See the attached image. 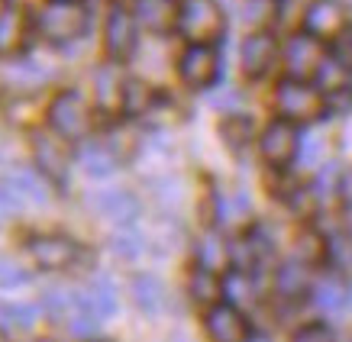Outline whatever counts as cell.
I'll return each mask as SVG.
<instances>
[{
    "instance_id": "obj_1",
    "label": "cell",
    "mask_w": 352,
    "mask_h": 342,
    "mask_svg": "<svg viewBox=\"0 0 352 342\" xmlns=\"http://www.w3.org/2000/svg\"><path fill=\"white\" fill-rule=\"evenodd\" d=\"M36 26L49 43H72L87 30V10L78 0H49L36 16Z\"/></svg>"
},
{
    "instance_id": "obj_2",
    "label": "cell",
    "mask_w": 352,
    "mask_h": 342,
    "mask_svg": "<svg viewBox=\"0 0 352 342\" xmlns=\"http://www.w3.org/2000/svg\"><path fill=\"white\" fill-rule=\"evenodd\" d=\"M275 107L288 123H310L323 113V94L300 78H285L275 91Z\"/></svg>"
},
{
    "instance_id": "obj_3",
    "label": "cell",
    "mask_w": 352,
    "mask_h": 342,
    "mask_svg": "<svg viewBox=\"0 0 352 342\" xmlns=\"http://www.w3.org/2000/svg\"><path fill=\"white\" fill-rule=\"evenodd\" d=\"M26 203H45V184L30 168L0 165V220L16 214Z\"/></svg>"
},
{
    "instance_id": "obj_4",
    "label": "cell",
    "mask_w": 352,
    "mask_h": 342,
    "mask_svg": "<svg viewBox=\"0 0 352 342\" xmlns=\"http://www.w3.org/2000/svg\"><path fill=\"white\" fill-rule=\"evenodd\" d=\"M49 126L62 139H85L91 129V110L78 91H62L49 104Z\"/></svg>"
},
{
    "instance_id": "obj_5",
    "label": "cell",
    "mask_w": 352,
    "mask_h": 342,
    "mask_svg": "<svg viewBox=\"0 0 352 342\" xmlns=\"http://www.w3.org/2000/svg\"><path fill=\"white\" fill-rule=\"evenodd\" d=\"M175 26L191 39V43L210 45L223 32V10L217 7L214 0H184Z\"/></svg>"
},
{
    "instance_id": "obj_6",
    "label": "cell",
    "mask_w": 352,
    "mask_h": 342,
    "mask_svg": "<svg viewBox=\"0 0 352 342\" xmlns=\"http://www.w3.org/2000/svg\"><path fill=\"white\" fill-rule=\"evenodd\" d=\"M139 32H136V16L129 7L113 3L104 23V49H107L110 62H129L136 52Z\"/></svg>"
},
{
    "instance_id": "obj_7",
    "label": "cell",
    "mask_w": 352,
    "mask_h": 342,
    "mask_svg": "<svg viewBox=\"0 0 352 342\" xmlns=\"http://www.w3.org/2000/svg\"><path fill=\"white\" fill-rule=\"evenodd\" d=\"M178 75L194 91L210 87L217 81V75H220V55H217V49L204 43H191V49H184L182 62H178Z\"/></svg>"
},
{
    "instance_id": "obj_8",
    "label": "cell",
    "mask_w": 352,
    "mask_h": 342,
    "mask_svg": "<svg viewBox=\"0 0 352 342\" xmlns=\"http://www.w3.org/2000/svg\"><path fill=\"white\" fill-rule=\"evenodd\" d=\"M298 146H300L298 129H294V123H288V119H275V123H268L265 133H262V139H258L262 159H265L268 165H275V168L291 165L294 155H298Z\"/></svg>"
},
{
    "instance_id": "obj_9",
    "label": "cell",
    "mask_w": 352,
    "mask_h": 342,
    "mask_svg": "<svg viewBox=\"0 0 352 342\" xmlns=\"http://www.w3.org/2000/svg\"><path fill=\"white\" fill-rule=\"evenodd\" d=\"M346 23H349V13L340 0H310L307 10H304V32L314 39L342 36Z\"/></svg>"
},
{
    "instance_id": "obj_10",
    "label": "cell",
    "mask_w": 352,
    "mask_h": 342,
    "mask_svg": "<svg viewBox=\"0 0 352 342\" xmlns=\"http://www.w3.org/2000/svg\"><path fill=\"white\" fill-rule=\"evenodd\" d=\"M30 258L39 268H49V271H58V268H68L78 262V242H72L68 236H36L30 239Z\"/></svg>"
},
{
    "instance_id": "obj_11",
    "label": "cell",
    "mask_w": 352,
    "mask_h": 342,
    "mask_svg": "<svg viewBox=\"0 0 352 342\" xmlns=\"http://www.w3.org/2000/svg\"><path fill=\"white\" fill-rule=\"evenodd\" d=\"M32 155H36V165L45 178H52V181L68 178V152H65L62 136L45 133V129L32 133Z\"/></svg>"
},
{
    "instance_id": "obj_12",
    "label": "cell",
    "mask_w": 352,
    "mask_h": 342,
    "mask_svg": "<svg viewBox=\"0 0 352 342\" xmlns=\"http://www.w3.org/2000/svg\"><path fill=\"white\" fill-rule=\"evenodd\" d=\"M207 336L210 342H249L245 317L233 304H214L207 310Z\"/></svg>"
},
{
    "instance_id": "obj_13",
    "label": "cell",
    "mask_w": 352,
    "mask_h": 342,
    "mask_svg": "<svg viewBox=\"0 0 352 342\" xmlns=\"http://www.w3.org/2000/svg\"><path fill=\"white\" fill-rule=\"evenodd\" d=\"M320 58H323L320 39H314V36H307V32L291 36V43L285 45V62H288V71L294 78H300V81L317 71Z\"/></svg>"
},
{
    "instance_id": "obj_14",
    "label": "cell",
    "mask_w": 352,
    "mask_h": 342,
    "mask_svg": "<svg viewBox=\"0 0 352 342\" xmlns=\"http://www.w3.org/2000/svg\"><path fill=\"white\" fill-rule=\"evenodd\" d=\"M275 36L272 32H252L243 43V75L245 78H262L275 62Z\"/></svg>"
},
{
    "instance_id": "obj_15",
    "label": "cell",
    "mask_w": 352,
    "mask_h": 342,
    "mask_svg": "<svg viewBox=\"0 0 352 342\" xmlns=\"http://www.w3.org/2000/svg\"><path fill=\"white\" fill-rule=\"evenodd\" d=\"M26 10H23L20 3H13L7 0L3 7H0V55H16L26 45Z\"/></svg>"
},
{
    "instance_id": "obj_16",
    "label": "cell",
    "mask_w": 352,
    "mask_h": 342,
    "mask_svg": "<svg viewBox=\"0 0 352 342\" xmlns=\"http://www.w3.org/2000/svg\"><path fill=\"white\" fill-rule=\"evenodd\" d=\"M133 16L152 32H168L178 20V7H175V0H136Z\"/></svg>"
},
{
    "instance_id": "obj_17",
    "label": "cell",
    "mask_w": 352,
    "mask_h": 342,
    "mask_svg": "<svg viewBox=\"0 0 352 342\" xmlns=\"http://www.w3.org/2000/svg\"><path fill=\"white\" fill-rule=\"evenodd\" d=\"M314 78H317V91L320 94H340V91L349 87V65L342 62L340 55H323Z\"/></svg>"
},
{
    "instance_id": "obj_18",
    "label": "cell",
    "mask_w": 352,
    "mask_h": 342,
    "mask_svg": "<svg viewBox=\"0 0 352 342\" xmlns=\"http://www.w3.org/2000/svg\"><path fill=\"white\" fill-rule=\"evenodd\" d=\"M152 104H155V91H152L146 81H126V84L120 87V107L126 110L129 117H142V113H149Z\"/></svg>"
},
{
    "instance_id": "obj_19",
    "label": "cell",
    "mask_w": 352,
    "mask_h": 342,
    "mask_svg": "<svg viewBox=\"0 0 352 342\" xmlns=\"http://www.w3.org/2000/svg\"><path fill=\"white\" fill-rule=\"evenodd\" d=\"M220 294H223V288H220V281H217V275L210 271V268H194L191 275V297L201 304V307H214L217 300H220Z\"/></svg>"
},
{
    "instance_id": "obj_20",
    "label": "cell",
    "mask_w": 352,
    "mask_h": 342,
    "mask_svg": "<svg viewBox=\"0 0 352 342\" xmlns=\"http://www.w3.org/2000/svg\"><path fill=\"white\" fill-rule=\"evenodd\" d=\"M97 207H100V214L110 216V220H133L136 216V197L126 191H110L104 197H97Z\"/></svg>"
},
{
    "instance_id": "obj_21",
    "label": "cell",
    "mask_w": 352,
    "mask_h": 342,
    "mask_svg": "<svg viewBox=\"0 0 352 342\" xmlns=\"http://www.w3.org/2000/svg\"><path fill=\"white\" fill-rule=\"evenodd\" d=\"M81 297L87 300V307H91L100 320L117 310V294H113V288H110L107 281H94V284H87V288L81 290Z\"/></svg>"
},
{
    "instance_id": "obj_22",
    "label": "cell",
    "mask_w": 352,
    "mask_h": 342,
    "mask_svg": "<svg viewBox=\"0 0 352 342\" xmlns=\"http://www.w3.org/2000/svg\"><path fill=\"white\" fill-rule=\"evenodd\" d=\"M278 294L281 297H298V294H304L307 290V271H304V265H298V262H288V265L278 268Z\"/></svg>"
},
{
    "instance_id": "obj_23",
    "label": "cell",
    "mask_w": 352,
    "mask_h": 342,
    "mask_svg": "<svg viewBox=\"0 0 352 342\" xmlns=\"http://www.w3.org/2000/svg\"><path fill=\"white\" fill-rule=\"evenodd\" d=\"M327 258H330L336 268H352V233H346V229H333L327 239Z\"/></svg>"
},
{
    "instance_id": "obj_24",
    "label": "cell",
    "mask_w": 352,
    "mask_h": 342,
    "mask_svg": "<svg viewBox=\"0 0 352 342\" xmlns=\"http://www.w3.org/2000/svg\"><path fill=\"white\" fill-rule=\"evenodd\" d=\"M220 136H223V142L230 146V149H245V142L252 139V119L245 117H226L223 123H220Z\"/></svg>"
},
{
    "instance_id": "obj_25",
    "label": "cell",
    "mask_w": 352,
    "mask_h": 342,
    "mask_svg": "<svg viewBox=\"0 0 352 342\" xmlns=\"http://www.w3.org/2000/svg\"><path fill=\"white\" fill-rule=\"evenodd\" d=\"M81 165H85L87 174H107V171H113V165H117V152L107 149V146H85Z\"/></svg>"
},
{
    "instance_id": "obj_26",
    "label": "cell",
    "mask_w": 352,
    "mask_h": 342,
    "mask_svg": "<svg viewBox=\"0 0 352 342\" xmlns=\"http://www.w3.org/2000/svg\"><path fill=\"white\" fill-rule=\"evenodd\" d=\"M314 300H317V307H320V310H327V313L340 310L342 304H346V284H342L340 278H323L320 284H317Z\"/></svg>"
},
{
    "instance_id": "obj_27",
    "label": "cell",
    "mask_w": 352,
    "mask_h": 342,
    "mask_svg": "<svg viewBox=\"0 0 352 342\" xmlns=\"http://www.w3.org/2000/svg\"><path fill=\"white\" fill-rule=\"evenodd\" d=\"M0 323L10 330H30L36 323V307L30 304H3L0 307Z\"/></svg>"
},
{
    "instance_id": "obj_28",
    "label": "cell",
    "mask_w": 352,
    "mask_h": 342,
    "mask_svg": "<svg viewBox=\"0 0 352 342\" xmlns=\"http://www.w3.org/2000/svg\"><path fill=\"white\" fill-rule=\"evenodd\" d=\"M220 288L226 290V297L233 300V304H249L252 300V284L245 281L243 271H236V275H230V278L220 284Z\"/></svg>"
},
{
    "instance_id": "obj_29",
    "label": "cell",
    "mask_w": 352,
    "mask_h": 342,
    "mask_svg": "<svg viewBox=\"0 0 352 342\" xmlns=\"http://www.w3.org/2000/svg\"><path fill=\"white\" fill-rule=\"evenodd\" d=\"M97 100H100V107H110L117 100V75L110 68L97 71Z\"/></svg>"
},
{
    "instance_id": "obj_30",
    "label": "cell",
    "mask_w": 352,
    "mask_h": 342,
    "mask_svg": "<svg viewBox=\"0 0 352 342\" xmlns=\"http://www.w3.org/2000/svg\"><path fill=\"white\" fill-rule=\"evenodd\" d=\"M298 155H300V165H304V168H314L323 155V139L320 136H307V139H304V149L298 146Z\"/></svg>"
},
{
    "instance_id": "obj_31",
    "label": "cell",
    "mask_w": 352,
    "mask_h": 342,
    "mask_svg": "<svg viewBox=\"0 0 352 342\" xmlns=\"http://www.w3.org/2000/svg\"><path fill=\"white\" fill-rule=\"evenodd\" d=\"M291 342H333V332L323 326V323H310L304 330L294 332V339Z\"/></svg>"
},
{
    "instance_id": "obj_32",
    "label": "cell",
    "mask_w": 352,
    "mask_h": 342,
    "mask_svg": "<svg viewBox=\"0 0 352 342\" xmlns=\"http://www.w3.org/2000/svg\"><path fill=\"white\" fill-rule=\"evenodd\" d=\"M23 281H26V271H20L13 262H3V258H0V284L10 288V284H23Z\"/></svg>"
},
{
    "instance_id": "obj_33",
    "label": "cell",
    "mask_w": 352,
    "mask_h": 342,
    "mask_svg": "<svg viewBox=\"0 0 352 342\" xmlns=\"http://www.w3.org/2000/svg\"><path fill=\"white\" fill-rule=\"evenodd\" d=\"M340 191H342V201H346V207H352V168L346 171V174H342Z\"/></svg>"
},
{
    "instance_id": "obj_34",
    "label": "cell",
    "mask_w": 352,
    "mask_h": 342,
    "mask_svg": "<svg viewBox=\"0 0 352 342\" xmlns=\"http://www.w3.org/2000/svg\"><path fill=\"white\" fill-rule=\"evenodd\" d=\"M32 342H52V339H32Z\"/></svg>"
},
{
    "instance_id": "obj_35",
    "label": "cell",
    "mask_w": 352,
    "mask_h": 342,
    "mask_svg": "<svg viewBox=\"0 0 352 342\" xmlns=\"http://www.w3.org/2000/svg\"><path fill=\"white\" fill-rule=\"evenodd\" d=\"M0 342H7V336H3V332H0Z\"/></svg>"
},
{
    "instance_id": "obj_36",
    "label": "cell",
    "mask_w": 352,
    "mask_h": 342,
    "mask_svg": "<svg viewBox=\"0 0 352 342\" xmlns=\"http://www.w3.org/2000/svg\"><path fill=\"white\" fill-rule=\"evenodd\" d=\"M94 342H107V339H94Z\"/></svg>"
}]
</instances>
